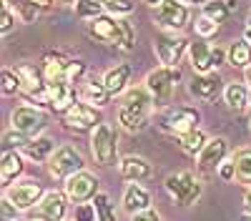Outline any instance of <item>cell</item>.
Returning a JSON list of instances; mask_svg holds the SVG:
<instances>
[{
    "mask_svg": "<svg viewBox=\"0 0 251 221\" xmlns=\"http://www.w3.org/2000/svg\"><path fill=\"white\" fill-rule=\"evenodd\" d=\"M151 108H153V96L149 93V88H131L126 91L118 106V123L123 131L128 133H138L149 126L151 118Z\"/></svg>",
    "mask_w": 251,
    "mask_h": 221,
    "instance_id": "obj_1",
    "label": "cell"
},
{
    "mask_svg": "<svg viewBox=\"0 0 251 221\" xmlns=\"http://www.w3.org/2000/svg\"><path fill=\"white\" fill-rule=\"evenodd\" d=\"M181 68L178 66H161L156 71H151L149 75H146V88H149V93L153 96V103L156 106H163L171 100L174 96V88L178 86L181 80Z\"/></svg>",
    "mask_w": 251,
    "mask_h": 221,
    "instance_id": "obj_2",
    "label": "cell"
},
{
    "mask_svg": "<svg viewBox=\"0 0 251 221\" xmlns=\"http://www.w3.org/2000/svg\"><path fill=\"white\" fill-rule=\"evenodd\" d=\"M199 121H201V113L191 106H166L158 113V126L166 133H174V136L199 128Z\"/></svg>",
    "mask_w": 251,
    "mask_h": 221,
    "instance_id": "obj_3",
    "label": "cell"
},
{
    "mask_svg": "<svg viewBox=\"0 0 251 221\" xmlns=\"http://www.w3.org/2000/svg\"><path fill=\"white\" fill-rule=\"evenodd\" d=\"M91 153L96 164L100 166H113L118 156V136L108 123H98L91 133Z\"/></svg>",
    "mask_w": 251,
    "mask_h": 221,
    "instance_id": "obj_4",
    "label": "cell"
},
{
    "mask_svg": "<svg viewBox=\"0 0 251 221\" xmlns=\"http://www.w3.org/2000/svg\"><path fill=\"white\" fill-rule=\"evenodd\" d=\"M163 189L169 191V196L176 201L178 206H191V204H196L199 196H201V191H203L201 184H199V181L188 173V171L171 173L169 178H166Z\"/></svg>",
    "mask_w": 251,
    "mask_h": 221,
    "instance_id": "obj_5",
    "label": "cell"
},
{
    "mask_svg": "<svg viewBox=\"0 0 251 221\" xmlns=\"http://www.w3.org/2000/svg\"><path fill=\"white\" fill-rule=\"evenodd\" d=\"M188 58H191V66L196 73H211L228 58V50L219 46H208L203 38H199L188 46Z\"/></svg>",
    "mask_w": 251,
    "mask_h": 221,
    "instance_id": "obj_6",
    "label": "cell"
},
{
    "mask_svg": "<svg viewBox=\"0 0 251 221\" xmlns=\"http://www.w3.org/2000/svg\"><path fill=\"white\" fill-rule=\"evenodd\" d=\"M83 156H80V151L75 148V146H60V148H55V153L48 158V173L53 176V178H71L73 173H78V171H83Z\"/></svg>",
    "mask_w": 251,
    "mask_h": 221,
    "instance_id": "obj_7",
    "label": "cell"
},
{
    "mask_svg": "<svg viewBox=\"0 0 251 221\" xmlns=\"http://www.w3.org/2000/svg\"><path fill=\"white\" fill-rule=\"evenodd\" d=\"M60 123L66 126L68 131L86 133V131H93L100 123V116H98V108L83 103V100H75L68 111L60 113Z\"/></svg>",
    "mask_w": 251,
    "mask_h": 221,
    "instance_id": "obj_8",
    "label": "cell"
},
{
    "mask_svg": "<svg viewBox=\"0 0 251 221\" xmlns=\"http://www.w3.org/2000/svg\"><path fill=\"white\" fill-rule=\"evenodd\" d=\"M188 46L191 43L183 35H176L171 30L158 33L153 40V50H156V58L161 60V66H178V60L188 50Z\"/></svg>",
    "mask_w": 251,
    "mask_h": 221,
    "instance_id": "obj_9",
    "label": "cell"
},
{
    "mask_svg": "<svg viewBox=\"0 0 251 221\" xmlns=\"http://www.w3.org/2000/svg\"><path fill=\"white\" fill-rule=\"evenodd\" d=\"M153 20H156V25L161 30H171V33L183 30L186 23H188V8H186V3H181V0H163V3L156 8Z\"/></svg>",
    "mask_w": 251,
    "mask_h": 221,
    "instance_id": "obj_10",
    "label": "cell"
},
{
    "mask_svg": "<svg viewBox=\"0 0 251 221\" xmlns=\"http://www.w3.org/2000/svg\"><path fill=\"white\" fill-rule=\"evenodd\" d=\"M10 126L15 131H23L30 138H35L40 131L46 128V113L38 106H18L10 113Z\"/></svg>",
    "mask_w": 251,
    "mask_h": 221,
    "instance_id": "obj_11",
    "label": "cell"
},
{
    "mask_svg": "<svg viewBox=\"0 0 251 221\" xmlns=\"http://www.w3.org/2000/svg\"><path fill=\"white\" fill-rule=\"evenodd\" d=\"M98 194V178L88 171H78L71 178H66V196L73 201V204H86V201H93Z\"/></svg>",
    "mask_w": 251,
    "mask_h": 221,
    "instance_id": "obj_12",
    "label": "cell"
},
{
    "mask_svg": "<svg viewBox=\"0 0 251 221\" xmlns=\"http://www.w3.org/2000/svg\"><path fill=\"white\" fill-rule=\"evenodd\" d=\"M228 156V141L224 136H216V138H208L203 151L196 156V164H199V171L203 173H211V171H219V166L226 161Z\"/></svg>",
    "mask_w": 251,
    "mask_h": 221,
    "instance_id": "obj_13",
    "label": "cell"
},
{
    "mask_svg": "<svg viewBox=\"0 0 251 221\" xmlns=\"http://www.w3.org/2000/svg\"><path fill=\"white\" fill-rule=\"evenodd\" d=\"M86 33H88L91 40H96V43L118 46V35H121L118 18H111V15H96V18L88 20Z\"/></svg>",
    "mask_w": 251,
    "mask_h": 221,
    "instance_id": "obj_14",
    "label": "cell"
},
{
    "mask_svg": "<svg viewBox=\"0 0 251 221\" xmlns=\"http://www.w3.org/2000/svg\"><path fill=\"white\" fill-rule=\"evenodd\" d=\"M5 196L20 211H30L35 204H40V198L46 196V191L38 181H23V184H15V186L5 189Z\"/></svg>",
    "mask_w": 251,
    "mask_h": 221,
    "instance_id": "obj_15",
    "label": "cell"
},
{
    "mask_svg": "<svg viewBox=\"0 0 251 221\" xmlns=\"http://www.w3.org/2000/svg\"><path fill=\"white\" fill-rule=\"evenodd\" d=\"M68 196L60 194V191H46V196L40 198L35 219L40 221H63L68 214Z\"/></svg>",
    "mask_w": 251,
    "mask_h": 221,
    "instance_id": "obj_16",
    "label": "cell"
},
{
    "mask_svg": "<svg viewBox=\"0 0 251 221\" xmlns=\"http://www.w3.org/2000/svg\"><path fill=\"white\" fill-rule=\"evenodd\" d=\"M78 100L88 103L93 108H106L111 103V91L106 88L103 80H98L96 75H91L88 80H80L78 86Z\"/></svg>",
    "mask_w": 251,
    "mask_h": 221,
    "instance_id": "obj_17",
    "label": "cell"
},
{
    "mask_svg": "<svg viewBox=\"0 0 251 221\" xmlns=\"http://www.w3.org/2000/svg\"><path fill=\"white\" fill-rule=\"evenodd\" d=\"M221 91H224V80H221L219 71L196 73V78L191 80V83H188V93L196 96L199 100H214Z\"/></svg>",
    "mask_w": 251,
    "mask_h": 221,
    "instance_id": "obj_18",
    "label": "cell"
},
{
    "mask_svg": "<svg viewBox=\"0 0 251 221\" xmlns=\"http://www.w3.org/2000/svg\"><path fill=\"white\" fill-rule=\"evenodd\" d=\"M73 66V58H68L60 50H50L43 55V75L46 83H60V80L68 78V71Z\"/></svg>",
    "mask_w": 251,
    "mask_h": 221,
    "instance_id": "obj_19",
    "label": "cell"
},
{
    "mask_svg": "<svg viewBox=\"0 0 251 221\" xmlns=\"http://www.w3.org/2000/svg\"><path fill=\"white\" fill-rule=\"evenodd\" d=\"M48 98H50V108L55 113H63L78 100V88L66 83V80H60V83H48Z\"/></svg>",
    "mask_w": 251,
    "mask_h": 221,
    "instance_id": "obj_20",
    "label": "cell"
},
{
    "mask_svg": "<svg viewBox=\"0 0 251 221\" xmlns=\"http://www.w3.org/2000/svg\"><path fill=\"white\" fill-rule=\"evenodd\" d=\"M118 171H121V176L126 181H146V178L153 176V166L143 156H126V158H121Z\"/></svg>",
    "mask_w": 251,
    "mask_h": 221,
    "instance_id": "obj_21",
    "label": "cell"
},
{
    "mask_svg": "<svg viewBox=\"0 0 251 221\" xmlns=\"http://www.w3.org/2000/svg\"><path fill=\"white\" fill-rule=\"evenodd\" d=\"M23 173V153L20 151H5L0 161V186L10 189L13 181Z\"/></svg>",
    "mask_w": 251,
    "mask_h": 221,
    "instance_id": "obj_22",
    "label": "cell"
},
{
    "mask_svg": "<svg viewBox=\"0 0 251 221\" xmlns=\"http://www.w3.org/2000/svg\"><path fill=\"white\" fill-rule=\"evenodd\" d=\"M123 209L128 214H138V211H146L151 209V194L146 191L138 181L126 186V194H123Z\"/></svg>",
    "mask_w": 251,
    "mask_h": 221,
    "instance_id": "obj_23",
    "label": "cell"
},
{
    "mask_svg": "<svg viewBox=\"0 0 251 221\" xmlns=\"http://www.w3.org/2000/svg\"><path fill=\"white\" fill-rule=\"evenodd\" d=\"M20 153H23L25 158H30V161H48L55 153V144L46 136H35L30 144H25L23 148H20Z\"/></svg>",
    "mask_w": 251,
    "mask_h": 221,
    "instance_id": "obj_24",
    "label": "cell"
},
{
    "mask_svg": "<svg viewBox=\"0 0 251 221\" xmlns=\"http://www.w3.org/2000/svg\"><path fill=\"white\" fill-rule=\"evenodd\" d=\"M128 78H131V66L128 63H121V66L111 68L106 75H103V83H106V88L111 91V96H118V93L126 91Z\"/></svg>",
    "mask_w": 251,
    "mask_h": 221,
    "instance_id": "obj_25",
    "label": "cell"
},
{
    "mask_svg": "<svg viewBox=\"0 0 251 221\" xmlns=\"http://www.w3.org/2000/svg\"><path fill=\"white\" fill-rule=\"evenodd\" d=\"M249 96H251V91H249L244 83H228V86L224 88L226 106L231 108V111H236V113L246 111V106H249Z\"/></svg>",
    "mask_w": 251,
    "mask_h": 221,
    "instance_id": "obj_26",
    "label": "cell"
},
{
    "mask_svg": "<svg viewBox=\"0 0 251 221\" xmlns=\"http://www.w3.org/2000/svg\"><path fill=\"white\" fill-rule=\"evenodd\" d=\"M176 141H178V146H181V151L183 153H188V156H199L201 151H203V146H206V133L201 131V128H194V131H188V133H181V136H176Z\"/></svg>",
    "mask_w": 251,
    "mask_h": 221,
    "instance_id": "obj_27",
    "label": "cell"
},
{
    "mask_svg": "<svg viewBox=\"0 0 251 221\" xmlns=\"http://www.w3.org/2000/svg\"><path fill=\"white\" fill-rule=\"evenodd\" d=\"M228 63L234 68H249L251 66V43L244 38V40H234L231 46H228Z\"/></svg>",
    "mask_w": 251,
    "mask_h": 221,
    "instance_id": "obj_28",
    "label": "cell"
},
{
    "mask_svg": "<svg viewBox=\"0 0 251 221\" xmlns=\"http://www.w3.org/2000/svg\"><path fill=\"white\" fill-rule=\"evenodd\" d=\"M228 13H231V5H228L226 0H206V3L201 5V15L214 20V23H219V25L228 18Z\"/></svg>",
    "mask_w": 251,
    "mask_h": 221,
    "instance_id": "obj_29",
    "label": "cell"
},
{
    "mask_svg": "<svg viewBox=\"0 0 251 221\" xmlns=\"http://www.w3.org/2000/svg\"><path fill=\"white\" fill-rule=\"evenodd\" d=\"M234 166H236V178L241 184H251V148H241L231 156Z\"/></svg>",
    "mask_w": 251,
    "mask_h": 221,
    "instance_id": "obj_30",
    "label": "cell"
},
{
    "mask_svg": "<svg viewBox=\"0 0 251 221\" xmlns=\"http://www.w3.org/2000/svg\"><path fill=\"white\" fill-rule=\"evenodd\" d=\"M15 71H18V75H20V78H23V91H30V88H40V86H46V75L40 73V71H35L33 66L23 63V66H18ZM23 91H20V93H23Z\"/></svg>",
    "mask_w": 251,
    "mask_h": 221,
    "instance_id": "obj_31",
    "label": "cell"
},
{
    "mask_svg": "<svg viewBox=\"0 0 251 221\" xmlns=\"http://www.w3.org/2000/svg\"><path fill=\"white\" fill-rule=\"evenodd\" d=\"M118 28H121V35H118V48L123 53H131L136 48V30L131 25V20L126 18H118Z\"/></svg>",
    "mask_w": 251,
    "mask_h": 221,
    "instance_id": "obj_32",
    "label": "cell"
},
{
    "mask_svg": "<svg viewBox=\"0 0 251 221\" xmlns=\"http://www.w3.org/2000/svg\"><path fill=\"white\" fill-rule=\"evenodd\" d=\"M30 141H33V138H30L28 133L10 128V131H5V136H3V146H5V151H20L25 144H30Z\"/></svg>",
    "mask_w": 251,
    "mask_h": 221,
    "instance_id": "obj_33",
    "label": "cell"
},
{
    "mask_svg": "<svg viewBox=\"0 0 251 221\" xmlns=\"http://www.w3.org/2000/svg\"><path fill=\"white\" fill-rule=\"evenodd\" d=\"M23 91V78L13 68H3V96H15Z\"/></svg>",
    "mask_w": 251,
    "mask_h": 221,
    "instance_id": "obj_34",
    "label": "cell"
},
{
    "mask_svg": "<svg viewBox=\"0 0 251 221\" xmlns=\"http://www.w3.org/2000/svg\"><path fill=\"white\" fill-rule=\"evenodd\" d=\"M93 204H96V211H98V221H116V211L111 206V198L106 194H96L93 198Z\"/></svg>",
    "mask_w": 251,
    "mask_h": 221,
    "instance_id": "obj_35",
    "label": "cell"
},
{
    "mask_svg": "<svg viewBox=\"0 0 251 221\" xmlns=\"http://www.w3.org/2000/svg\"><path fill=\"white\" fill-rule=\"evenodd\" d=\"M103 10H108L111 15H131L133 13V3L131 0H100Z\"/></svg>",
    "mask_w": 251,
    "mask_h": 221,
    "instance_id": "obj_36",
    "label": "cell"
},
{
    "mask_svg": "<svg viewBox=\"0 0 251 221\" xmlns=\"http://www.w3.org/2000/svg\"><path fill=\"white\" fill-rule=\"evenodd\" d=\"M100 3H96V0H75V15L78 18H86V20H91V18H96V15H100Z\"/></svg>",
    "mask_w": 251,
    "mask_h": 221,
    "instance_id": "obj_37",
    "label": "cell"
},
{
    "mask_svg": "<svg viewBox=\"0 0 251 221\" xmlns=\"http://www.w3.org/2000/svg\"><path fill=\"white\" fill-rule=\"evenodd\" d=\"M216 33H219V23H214V20H208V18H203V15L196 20V35H199V38L206 40V38H211V35H216Z\"/></svg>",
    "mask_w": 251,
    "mask_h": 221,
    "instance_id": "obj_38",
    "label": "cell"
},
{
    "mask_svg": "<svg viewBox=\"0 0 251 221\" xmlns=\"http://www.w3.org/2000/svg\"><path fill=\"white\" fill-rule=\"evenodd\" d=\"M73 221H98V211H96V204H78L75 206V214H73Z\"/></svg>",
    "mask_w": 251,
    "mask_h": 221,
    "instance_id": "obj_39",
    "label": "cell"
},
{
    "mask_svg": "<svg viewBox=\"0 0 251 221\" xmlns=\"http://www.w3.org/2000/svg\"><path fill=\"white\" fill-rule=\"evenodd\" d=\"M15 20H18V15H15L8 5H3V10H0V33L10 35L13 28H15Z\"/></svg>",
    "mask_w": 251,
    "mask_h": 221,
    "instance_id": "obj_40",
    "label": "cell"
},
{
    "mask_svg": "<svg viewBox=\"0 0 251 221\" xmlns=\"http://www.w3.org/2000/svg\"><path fill=\"white\" fill-rule=\"evenodd\" d=\"M18 216H20V209L13 204L8 196H3V204H0V219L3 221H18Z\"/></svg>",
    "mask_w": 251,
    "mask_h": 221,
    "instance_id": "obj_41",
    "label": "cell"
},
{
    "mask_svg": "<svg viewBox=\"0 0 251 221\" xmlns=\"http://www.w3.org/2000/svg\"><path fill=\"white\" fill-rule=\"evenodd\" d=\"M219 176H221L224 181L236 178V166H234V161H224V164L219 166Z\"/></svg>",
    "mask_w": 251,
    "mask_h": 221,
    "instance_id": "obj_42",
    "label": "cell"
},
{
    "mask_svg": "<svg viewBox=\"0 0 251 221\" xmlns=\"http://www.w3.org/2000/svg\"><path fill=\"white\" fill-rule=\"evenodd\" d=\"M131 221H161V216H158L153 209H146V211L131 214Z\"/></svg>",
    "mask_w": 251,
    "mask_h": 221,
    "instance_id": "obj_43",
    "label": "cell"
},
{
    "mask_svg": "<svg viewBox=\"0 0 251 221\" xmlns=\"http://www.w3.org/2000/svg\"><path fill=\"white\" fill-rule=\"evenodd\" d=\"M244 204H246V211H251V189H249L246 196H244Z\"/></svg>",
    "mask_w": 251,
    "mask_h": 221,
    "instance_id": "obj_44",
    "label": "cell"
},
{
    "mask_svg": "<svg viewBox=\"0 0 251 221\" xmlns=\"http://www.w3.org/2000/svg\"><path fill=\"white\" fill-rule=\"evenodd\" d=\"M181 3H188V5H203L206 0H181Z\"/></svg>",
    "mask_w": 251,
    "mask_h": 221,
    "instance_id": "obj_45",
    "label": "cell"
},
{
    "mask_svg": "<svg viewBox=\"0 0 251 221\" xmlns=\"http://www.w3.org/2000/svg\"><path fill=\"white\" fill-rule=\"evenodd\" d=\"M239 221H251V211H244V214H241V219H239Z\"/></svg>",
    "mask_w": 251,
    "mask_h": 221,
    "instance_id": "obj_46",
    "label": "cell"
},
{
    "mask_svg": "<svg viewBox=\"0 0 251 221\" xmlns=\"http://www.w3.org/2000/svg\"><path fill=\"white\" fill-rule=\"evenodd\" d=\"M246 83H249V86H251V66H249V68H246Z\"/></svg>",
    "mask_w": 251,
    "mask_h": 221,
    "instance_id": "obj_47",
    "label": "cell"
},
{
    "mask_svg": "<svg viewBox=\"0 0 251 221\" xmlns=\"http://www.w3.org/2000/svg\"><path fill=\"white\" fill-rule=\"evenodd\" d=\"M244 38H246V40H249V43H251V25L246 28V33H244Z\"/></svg>",
    "mask_w": 251,
    "mask_h": 221,
    "instance_id": "obj_48",
    "label": "cell"
},
{
    "mask_svg": "<svg viewBox=\"0 0 251 221\" xmlns=\"http://www.w3.org/2000/svg\"><path fill=\"white\" fill-rule=\"evenodd\" d=\"M146 3H149V5H161L163 0H146Z\"/></svg>",
    "mask_w": 251,
    "mask_h": 221,
    "instance_id": "obj_49",
    "label": "cell"
},
{
    "mask_svg": "<svg viewBox=\"0 0 251 221\" xmlns=\"http://www.w3.org/2000/svg\"><path fill=\"white\" fill-rule=\"evenodd\" d=\"M63 3H75V0H63Z\"/></svg>",
    "mask_w": 251,
    "mask_h": 221,
    "instance_id": "obj_50",
    "label": "cell"
},
{
    "mask_svg": "<svg viewBox=\"0 0 251 221\" xmlns=\"http://www.w3.org/2000/svg\"><path fill=\"white\" fill-rule=\"evenodd\" d=\"M249 25H251V15H249Z\"/></svg>",
    "mask_w": 251,
    "mask_h": 221,
    "instance_id": "obj_51",
    "label": "cell"
},
{
    "mask_svg": "<svg viewBox=\"0 0 251 221\" xmlns=\"http://www.w3.org/2000/svg\"><path fill=\"white\" fill-rule=\"evenodd\" d=\"M249 103H251V96H249Z\"/></svg>",
    "mask_w": 251,
    "mask_h": 221,
    "instance_id": "obj_52",
    "label": "cell"
}]
</instances>
